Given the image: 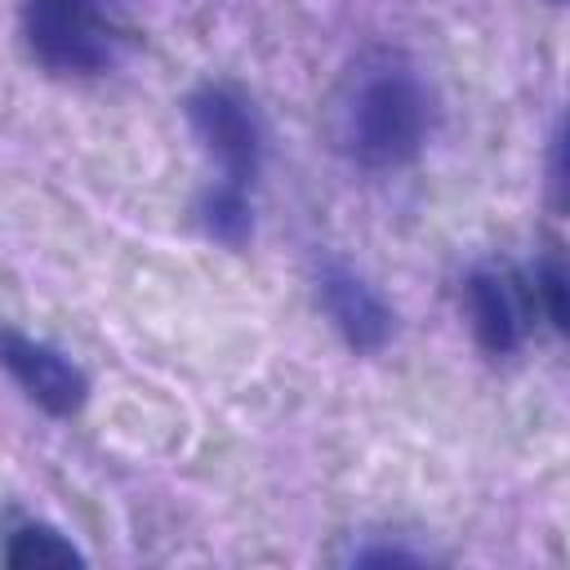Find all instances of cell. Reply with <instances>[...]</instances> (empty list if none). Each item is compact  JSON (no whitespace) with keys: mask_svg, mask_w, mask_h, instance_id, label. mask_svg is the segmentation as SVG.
Masks as SVG:
<instances>
[{"mask_svg":"<svg viewBox=\"0 0 570 570\" xmlns=\"http://www.w3.org/2000/svg\"><path fill=\"white\" fill-rule=\"evenodd\" d=\"M316 298H321L330 325L338 330V338L352 352L370 356V352L387 347L396 321H392V307L383 303V294L365 276H356L343 263H325L321 276H316Z\"/></svg>","mask_w":570,"mask_h":570,"instance_id":"5b68a950","label":"cell"},{"mask_svg":"<svg viewBox=\"0 0 570 570\" xmlns=\"http://www.w3.org/2000/svg\"><path fill=\"white\" fill-rule=\"evenodd\" d=\"M187 120L205 142V151L218 160L223 178L254 187L263 169V125L249 98L232 85H200L187 94Z\"/></svg>","mask_w":570,"mask_h":570,"instance_id":"3957f363","label":"cell"},{"mask_svg":"<svg viewBox=\"0 0 570 570\" xmlns=\"http://www.w3.org/2000/svg\"><path fill=\"white\" fill-rule=\"evenodd\" d=\"M463 298H468V321L472 334L481 343V352L490 356H508L521 347L525 338V303L521 289L508 272L499 267H476L463 281Z\"/></svg>","mask_w":570,"mask_h":570,"instance_id":"8992f818","label":"cell"},{"mask_svg":"<svg viewBox=\"0 0 570 570\" xmlns=\"http://www.w3.org/2000/svg\"><path fill=\"white\" fill-rule=\"evenodd\" d=\"M9 570H40V566H85V552L53 525H22L4 543Z\"/></svg>","mask_w":570,"mask_h":570,"instance_id":"ba28073f","label":"cell"},{"mask_svg":"<svg viewBox=\"0 0 570 570\" xmlns=\"http://www.w3.org/2000/svg\"><path fill=\"white\" fill-rule=\"evenodd\" d=\"M534 294L543 303V316L557 334H566V267H561V254H543L539 267H534Z\"/></svg>","mask_w":570,"mask_h":570,"instance_id":"9c48e42d","label":"cell"},{"mask_svg":"<svg viewBox=\"0 0 570 570\" xmlns=\"http://www.w3.org/2000/svg\"><path fill=\"white\" fill-rule=\"evenodd\" d=\"M0 370L27 392V401H36L53 419H71L89 401V374L58 347L13 325H0Z\"/></svg>","mask_w":570,"mask_h":570,"instance_id":"277c9868","label":"cell"},{"mask_svg":"<svg viewBox=\"0 0 570 570\" xmlns=\"http://www.w3.org/2000/svg\"><path fill=\"white\" fill-rule=\"evenodd\" d=\"M561 191H566V134L557 129L552 134V196L561 205Z\"/></svg>","mask_w":570,"mask_h":570,"instance_id":"8fae6325","label":"cell"},{"mask_svg":"<svg viewBox=\"0 0 570 570\" xmlns=\"http://www.w3.org/2000/svg\"><path fill=\"white\" fill-rule=\"evenodd\" d=\"M200 227L209 240L227 245V249H245L249 236H254V205H249V187L232 183V178H218L214 187H205L200 205Z\"/></svg>","mask_w":570,"mask_h":570,"instance_id":"52a82bcc","label":"cell"},{"mask_svg":"<svg viewBox=\"0 0 570 570\" xmlns=\"http://www.w3.org/2000/svg\"><path fill=\"white\" fill-rule=\"evenodd\" d=\"M22 36L31 58L62 76H94L116 58V40L98 4H27Z\"/></svg>","mask_w":570,"mask_h":570,"instance_id":"7a4b0ae2","label":"cell"},{"mask_svg":"<svg viewBox=\"0 0 570 570\" xmlns=\"http://www.w3.org/2000/svg\"><path fill=\"white\" fill-rule=\"evenodd\" d=\"M436 125L428 80L396 53L352 67L338 98V142L361 169H405L423 156Z\"/></svg>","mask_w":570,"mask_h":570,"instance_id":"6da1fadb","label":"cell"},{"mask_svg":"<svg viewBox=\"0 0 570 570\" xmlns=\"http://www.w3.org/2000/svg\"><path fill=\"white\" fill-rule=\"evenodd\" d=\"M27 4H98V0H27Z\"/></svg>","mask_w":570,"mask_h":570,"instance_id":"7c38bea8","label":"cell"},{"mask_svg":"<svg viewBox=\"0 0 570 570\" xmlns=\"http://www.w3.org/2000/svg\"><path fill=\"white\" fill-rule=\"evenodd\" d=\"M356 566H419V557L401 548H365L356 552Z\"/></svg>","mask_w":570,"mask_h":570,"instance_id":"30bf717a","label":"cell"}]
</instances>
